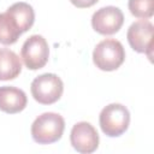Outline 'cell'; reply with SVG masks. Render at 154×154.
<instances>
[{"label":"cell","instance_id":"obj_3","mask_svg":"<svg viewBox=\"0 0 154 154\" xmlns=\"http://www.w3.org/2000/svg\"><path fill=\"white\" fill-rule=\"evenodd\" d=\"M125 60L123 45L114 38L102 40L96 45L93 52V61L102 71H114Z\"/></svg>","mask_w":154,"mask_h":154},{"label":"cell","instance_id":"obj_5","mask_svg":"<svg viewBox=\"0 0 154 154\" xmlns=\"http://www.w3.org/2000/svg\"><path fill=\"white\" fill-rule=\"evenodd\" d=\"M20 57L29 70L42 69L49 57V47L46 38L41 35H31L23 43Z\"/></svg>","mask_w":154,"mask_h":154},{"label":"cell","instance_id":"obj_1","mask_svg":"<svg viewBox=\"0 0 154 154\" xmlns=\"http://www.w3.org/2000/svg\"><path fill=\"white\" fill-rule=\"evenodd\" d=\"M65 129L64 118L54 112L38 116L31 124L32 140L38 144H51L59 141Z\"/></svg>","mask_w":154,"mask_h":154},{"label":"cell","instance_id":"obj_2","mask_svg":"<svg viewBox=\"0 0 154 154\" xmlns=\"http://www.w3.org/2000/svg\"><path fill=\"white\" fill-rule=\"evenodd\" d=\"M102 132L108 137L123 135L130 124L129 109L122 103H109L102 108L99 117Z\"/></svg>","mask_w":154,"mask_h":154},{"label":"cell","instance_id":"obj_7","mask_svg":"<svg viewBox=\"0 0 154 154\" xmlns=\"http://www.w3.org/2000/svg\"><path fill=\"white\" fill-rule=\"evenodd\" d=\"M128 42L131 48L138 53H144L152 58L153 47V24L149 20L142 19L132 23L128 29Z\"/></svg>","mask_w":154,"mask_h":154},{"label":"cell","instance_id":"obj_4","mask_svg":"<svg viewBox=\"0 0 154 154\" xmlns=\"http://www.w3.org/2000/svg\"><path fill=\"white\" fill-rule=\"evenodd\" d=\"M32 97L42 105L57 102L64 91V83L55 73H43L37 76L30 85Z\"/></svg>","mask_w":154,"mask_h":154},{"label":"cell","instance_id":"obj_14","mask_svg":"<svg viewBox=\"0 0 154 154\" xmlns=\"http://www.w3.org/2000/svg\"><path fill=\"white\" fill-rule=\"evenodd\" d=\"M72 5H75L78 8H85V7H90L93 5H95L99 0H70Z\"/></svg>","mask_w":154,"mask_h":154},{"label":"cell","instance_id":"obj_6","mask_svg":"<svg viewBox=\"0 0 154 154\" xmlns=\"http://www.w3.org/2000/svg\"><path fill=\"white\" fill-rule=\"evenodd\" d=\"M124 23V14L116 6H106L94 12L91 17L93 29L101 35H113L119 31Z\"/></svg>","mask_w":154,"mask_h":154},{"label":"cell","instance_id":"obj_8","mask_svg":"<svg viewBox=\"0 0 154 154\" xmlns=\"http://www.w3.org/2000/svg\"><path fill=\"white\" fill-rule=\"evenodd\" d=\"M70 141L78 153L89 154L97 149L99 147V135L95 128L88 122H79L72 126L70 134Z\"/></svg>","mask_w":154,"mask_h":154},{"label":"cell","instance_id":"obj_13","mask_svg":"<svg viewBox=\"0 0 154 154\" xmlns=\"http://www.w3.org/2000/svg\"><path fill=\"white\" fill-rule=\"evenodd\" d=\"M129 10L132 16L148 19L154 13V0H129Z\"/></svg>","mask_w":154,"mask_h":154},{"label":"cell","instance_id":"obj_10","mask_svg":"<svg viewBox=\"0 0 154 154\" xmlns=\"http://www.w3.org/2000/svg\"><path fill=\"white\" fill-rule=\"evenodd\" d=\"M23 34L17 18L7 10L0 13V43L13 45Z\"/></svg>","mask_w":154,"mask_h":154},{"label":"cell","instance_id":"obj_9","mask_svg":"<svg viewBox=\"0 0 154 154\" xmlns=\"http://www.w3.org/2000/svg\"><path fill=\"white\" fill-rule=\"evenodd\" d=\"M26 94L16 87H0V111L10 114L22 112L26 106Z\"/></svg>","mask_w":154,"mask_h":154},{"label":"cell","instance_id":"obj_11","mask_svg":"<svg viewBox=\"0 0 154 154\" xmlns=\"http://www.w3.org/2000/svg\"><path fill=\"white\" fill-rule=\"evenodd\" d=\"M22 71L19 57L8 48H0V81L14 79Z\"/></svg>","mask_w":154,"mask_h":154},{"label":"cell","instance_id":"obj_12","mask_svg":"<svg viewBox=\"0 0 154 154\" xmlns=\"http://www.w3.org/2000/svg\"><path fill=\"white\" fill-rule=\"evenodd\" d=\"M7 10L17 18L23 32L28 31L32 26L34 20H35V12L29 4L23 2V1L14 2Z\"/></svg>","mask_w":154,"mask_h":154}]
</instances>
